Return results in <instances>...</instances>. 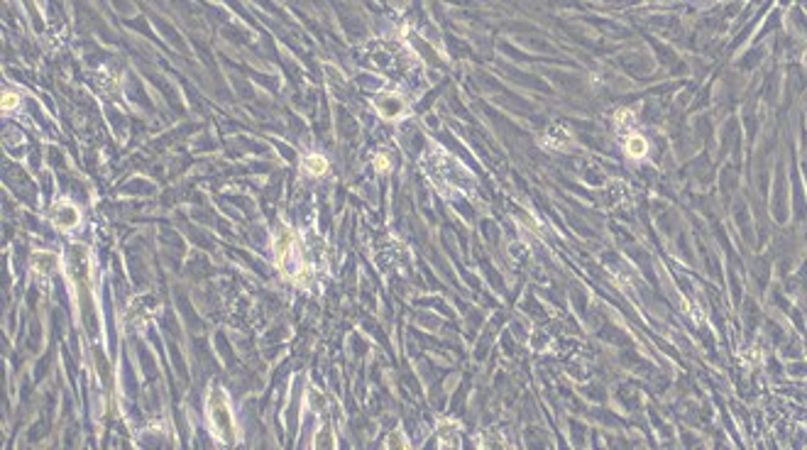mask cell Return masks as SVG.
I'll return each mask as SVG.
<instances>
[{"instance_id": "8", "label": "cell", "mask_w": 807, "mask_h": 450, "mask_svg": "<svg viewBox=\"0 0 807 450\" xmlns=\"http://www.w3.org/2000/svg\"><path fill=\"white\" fill-rule=\"evenodd\" d=\"M15 105H17V96L15 94H8V91H6V94H3V108L10 110V108H15Z\"/></svg>"}, {"instance_id": "4", "label": "cell", "mask_w": 807, "mask_h": 450, "mask_svg": "<svg viewBox=\"0 0 807 450\" xmlns=\"http://www.w3.org/2000/svg\"><path fill=\"white\" fill-rule=\"evenodd\" d=\"M544 145L550 147V150H568L573 145V140H570V135L563 128H550L544 137Z\"/></svg>"}, {"instance_id": "2", "label": "cell", "mask_w": 807, "mask_h": 450, "mask_svg": "<svg viewBox=\"0 0 807 450\" xmlns=\"http://www.w3.org/2000/svg\"><path fill=\"white\" fill-rule=\"evenodd\" d=\"M49 218H52V223L57 225L59 230H71L78 225V220H81V216H78V208L71 206L69 201H59L52 206V213H49Z\"/></svg>"}, {"instance_id": "6", "label": "cell", "mask_w": 807, "mask_h": 450, "mask_svg": "<svg viewBox=\"0 0 807 450\" xmlns=\"http://www.w3.org/2000/svg\"><path fill=\"white\" fill-rule=\"evenodd\" d=\"M626 152H629V157H643L648 152V145L646 140H643L641 135H632L629 140H626Z\"/></svg>"}, {"instance_id": "9", "label": "cell", "mask_w": 807, "mask_h": 450, "mask_svg": "<svg viewBox=\"0 0 807 450\" xmlns=\"http://www.w3.org/2000/svg\"><path fill=\"white\" fill-rule=\"evenodd\" d=\"M632 110H619V113H616V125H626V123H632Z\"/></svg>"}, {"instance_id": "1", "label": "cell", "mask_w": 807, "mask_h": 450, "mask_svg": "<svg viewBox=\"0 0 807 450\" xmlns=\"http://www.w3.org/2000/svg\"><path fill=\"white\" fill-rule=\"evenodd\" d=\"M208 421H211V429L218 440H223V443H235L238 435H235L233 411H230L228 397L220 389H213L208 394Z\"/></svg>"}, {"instance_id": "5", "label": "cell", "mask_w": 807, "mask_h": 450, "mask_svg": "<svg viewBox=\"0 0 807 450\" xmlns=\"http://www.w3.org/2000/svg\"><path fill=\"white\" fill-rule=\"evenodd\" d=\"M32 267H35L40 275H52L54 269L59 267V262L52 252H35V257H32Z\"/></svg>"}, {"instance_id": "10", "label": "cell", "mask_w": 807, "mask_h": 450, "mask_svg": "<svg viewBox=\"0 0 807 450\" xmlns=\"http://www.w3.org/2000/svg\"><path fill=\"white\" fill-rule=\"evenodd\" d=\"M374 166H377V169H382V171H389V159H387V157L382 155V157H379L377 162H374Z\"/></svg>"}, {"instance_id": "7", "label": "cell", "mask_w": 807, "mask_h": 450, "mask_svg": "<svg viewBox=\"0 0 807 450\" xmlns=\"http://www.w3.org/2000/svg\"><path fill=\"white\" fill-rule=\"evenodd\" d=\"M326 159H323V157H316V155H311V157H304V169L306 171H311V174H316V176H321L323 171H326Z\"/></svg>"}, {"instance_id": "3", "label": "cell", "mask_w": 807, "mask_h": 450, "mask_svg": "<svg viewBox=\"0 0 807 450\" xmlns=\"http://www.w3.org/2000/svg\"><path fill=\"white\" fill-rule=\"evenodd\" d=\"M377 110L384 115V118H389V120L399 118V115L404 113V101H401V96H397V94L379 96V98H377Z\"/></svg>"}]
</instances>
